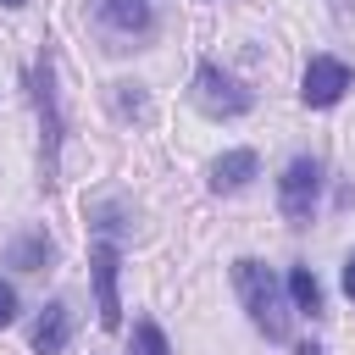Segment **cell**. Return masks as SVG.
Instances as JSON below:
<instances>
[{
	"label": "cell",
	"instance_id": "cell-11",
	"mask_svg": "<svg viewBox=\"0 0 355 355\" xmlns=\"http://www.w3.org/2000/svg\"><path fill=\"white\" fill-rule=\"evenodd\" d=\"M288 300H294V311H305V316L322 311V283H316L311 266H294V272H288Z\"/></svg>",
	"mask_w": 355,
	"mask_h": 355
},
{
	"label": "cell",
	"instance_id": "cell-7",
	"mask_svg": "<svg viewBox=\"0 0 355 355\" xmlns=\"http://www.w3.org/2000/svg\"><path fill=\"white\" fill-rule=\"evenodd\" d=\"M94 17H100V28L116 33V39H139V33L155 28V6H150V0H100Z\"/></svg>",
	"mask_w": 355,
	"mask_h": 355
},
{
	"label": "cell",
	"instance_id": "cell-8",
	"mask_svg": "<svg viewBox=\"0 0 355 355\" xmlns=\"http://www.w3.org/2000/svg\"><path fill=\"white\" fill-rule=\"evenodd\" d=\"M72 338V305L67 300H50L33 322V355H61Z\"/></svg>",
	"mask_w": 355,
	"mask_h": 355
},
{
	"label": "cell",
	"instance_id": "cell-10",
	"mask_svg": "<svg viewBox=\"0 0 355 355\" xmlns=\"http://www.w3.org/2000/svg\"><path fill=\"white\" fill-rule=\"evenodd\" d=\"M55 261V244L44 239V233H22L17 244H11V266H22V272H44Z\"/></svg>",
	"mask_w": 355,
	"mask_h": 355
},
{
	"label": "cell",
	"instance_id": "cell-6",
	"mask_svg": "<svg viewBox=\"0 0 355 355\" xmlns=\"http://www.w3.org/2000/svg\"><path fill=\"white\" fill-rule=\"evenodd\" d=\"M344 89H349V67H344L338 55H311V67H305V78H300V100L322 111V105H338Z\"/></svg>",
	"mask_w": 355,
	"mask_h": 355
},
{
	"label": "cell",
	"instance_id": "cell-1",
	"mask_svg": "<svg viewBox=\"0 0 355 355\" xmlns=\"http://www.w3.org/2000/svg\"><path fill=\"white\" fill-rule=\"evenodd\" d=\"M233 288H239V300H244V311H250V322L266 333V338H288V327H294V311H288V300H283V283L261 266V261H233Z\"/></svg>",
	"mask_w": 355,
	"mask_h": 355
},
{
	"label": "cell",
	"instance_id": "cell-13",
	"mask_svg": "<svg viewBox=\"0 0 355 355\" xmlns=\"http://www.w3.org/2000/svg\"><path fill=\"white\" fill-rule=\"evenodd\" d=\"M133 355H172V344H166V333L155 322H139L133 327Z\"/></svg>",
	"mask_w": 355,
	"mask_h": 355
},
{
	"label": "cell",
	"instance_id": "cell-14",
	"mask_svg": "<svg viewBox=\"0 0 355 355\" xmlns=\"http://www.w3.org/2000/svg\"><path fill=\"white\" fill-rule=\"evenodd\" d=\"M11 322H17V288L0 277V327H11Z\"/></svg>",
	"mask_w": 355,
	"mask_h": 355
},
{
	"label": "cell",
	"instance_id": "cell-4",
	"mask_svg": "<svg viewBox=\"0 0 355 355\" xmlns=\"http://www.w3.org/2000/svg\"><path fill=\"white\" fill-rule=\"evenodd\" d=\"M33 105L44 122V183H55V161H61V105H55V67L50 55H39L33 67Z\"/></svg>",
	"mask_w": 355,
	"mask_h": 355
},
{
	"label": "cell",
	"instance_id": "cell-16",
	"mask_svg": "<svg viewBox=\"0 0 355 355\" xmlns=\"http://www.w3.org/2000/svg\"><path fill=\"white\" fill-rule=\"evenodd\" d=\"M300 355H322V349H316V344H300Z\"/></svg>",
	"mask_w": 355,
	"mask_h": 355
},
{
	"label": "cell",
	"instance_id": "cell-15",
	"mask_svg": "<svg viewBox=\"0 0 355 355\" xmlns=\"http://www.w3.org/2000/svg\"><path fill=\"white\" fill-rule=\"evenodd\" d=\"M344 294H349V300H355V255H349V261H344Z\"/></svg>",
	"mask_w": 355,
	"mask_h": 355
},
{
	"label": "cell",
	"instance_id": "cell-9",
	"mask_svg": "<svg viewBox=\"0 0 355 355\" xmlns=\"http://www.w3.org/2000/svg\"><path fill=\"white\" fill-rule=\"evenodd\" d=\"M255 172H261V155H255V150H227V155L211 166V189H216V194H239Z\"/></svg>",
	"mask_w": 355,
	"mask_h": 355
},
{
	"label": "cell",
	"instance_id": "cell-5",
	"mask_svg": "<svg viewBox=\"0 0 355 355\" xmlns=\"http://www.w3.org/2000/svg\"><path fill=\"white\" fill-rule=\"evenodd\" d=\"M116 266H122L116 244H111V239H100V244L89 250V277H94V305H100V327H105V333H111V327H122V294H116Z\"/></svg>",
	"mask_w": 355,
	"mask_h": 355
},
{
	"label": "cell",
	"instance_id": "cell-3",
	"mask_svg": "<svg viewBox=\"0 0 355 355\" xmlns=\"http://www.w3.org/2000/svg\"><path fill=\"white\" fill-rule=\"evenodd\" d=\"M194 105H200L205 116H244V111L255 105V94H250L233 72H222L216 61H200V72H194Z\"/></svg>",
	"mask_w": 355,
	"mask_h": 355
},
{
	"label": "cell",
	"instance_id": "cell-2",
	"mask_svg": "<svg viewBox=\"0 0 355 355\" xmlns=\"http://www.w3.org/2000/svg\"><path fill=\"white\" fill-rule=\"evenodd\" d=\"M316 200H322V161L316 155H294L277 178V205L294 227H305L316 216Z\"/></svg>",
	"mask_w": 355,
	"mask_h": 355
},
{
	"label": "cell",
	"instance_id": "cell-12",
	"mask_svg": "<svg viewBox=\"0 0 355 355\" xmlns=\"http://www.w3.org/2000/svg\"><path fill=\"white\" fill-rule=\"evenodd\" d=\"M111 105H116V116H133V122L150 116V100H144L139 83H111Z\"/></svg>",
	"mask_w": 355,
	"mask_h": 355
},
{
	"label": "cell",
	"instance_id": "cell-17",
	"mask_svg": "<svg viewBox=\"0 0 355 355\" xmlns=\"http://www.w3.org/2000/svg\"><path fill=\"white\" fill-rule=\"evenodd\" d=\"M0 6H28V0H0Z\"/></svg>",
	"mask_w": 355,
	"mask_h": 355
}]
</instances>
